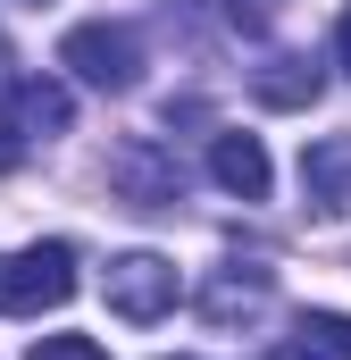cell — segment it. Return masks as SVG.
I'll use <instances>...</instances> for the list:
<instances>
[{"instance_id": "cell-1", "label": "cell", "mask_w": 351, "mask_h": 360, "mask_svg": "<svg viewBox=\"0 0 351 360\" xmlns=\"http://www.w3.org/2000/svg\"><path fill=\"white\" fill-rule=\"evenodd\" d=\"M59 68H67L76 84H92V92H134L143 84V34L92 17V25H76V34L59 42Z\"/></svg>"}, {"instance_id": "cell-2", "label": "cell", "mask_w": 351, "mask_h": 360, "mask_svg": "<svg viewBox=\"0 0 351 360\" xmlns=\"http://www.w3.org/2000/svg\"><path fill=\"white\" fill-rule=\"evenodd\" d=\"M67 117H76V101H67L59 76H17V84L0 92V168H17L51 134H67Z\"/></svg>"}, {"instance_id": "cell-3", "label": "cell", "mask_w": 351, "mask_h": 360, "mask_svg": "<svg viewBox=\"0 0 351 360\" xmlns=\"http://www.w3.org/2000/svg\"><path fill=\"white\" fill-rule=\"evenodd\" d=\"M76 293V252L67 243H25L0 260V319H42Z\"/></svg>"}, {"instance_id": "cell-4", "label": "cell", "mask_w": 351, "mask_h": 360, "mask_svg": "<svg viewBox=\"0 0 351 360\" xmlns=\"http://www.w3.org/2000/svg\"><path fill=\"white\" fill-rule=\"evenodd\" d=\"M100 293H109L117 319L151 327V319H168L176 302H184V276H176V260H159V252H126V260H109Z\"/></svg>"}, {"instance_id": "cell-5", "label": "cell", "mask_w": 351, "mask_h": 360, "mask_svg": "<svg viewBox=\"0 0 351 360\" xmlns=\"http://www.w3.org/2000/svg\"><path fill=\"white\" fill-rule=\"evenodd\" d=\"M109 184H117L134 210H176V201H184V160H176L168 143L134 134V143L109 151Z\"/></svg>"}, {"instance_id": "cell-6", "label": "cell", "mask_w": 351, "mask_h": 360, "mask_svg": "<svg viewBox=\"0 0 351 360\" xmlns=\"http://www.w3.org/2000/svg\"><path fill=\"white\" fill-rule=\"evenodd\" d=\"M209 184H218V193H234V201H267L276 168H267L260 134H209Z\"/></svg>"}, {"instance_id": "cell-7", "label": "cell", "mask_w": 351, "mask_h": 360, "mask_svg": "<svg viewBox=\"0 0 351 360\" xmlns=\"http://www.w3.org/2000/svg\"><path fill=\"white\" fill-rule=\"evenodd\" d=\"M318 92H326V76H318L310 51H276V59L251 68V101H260V109H310Z\"/></svg>"}, {"instance_id": "cell-8", "label": "cell", "mask_w": 351, "mask_h": 360, "mask_svg": "<svg viewBox=\"0 0 351 360\" xmlns=\"http://www.w3.org/2000/svg\"><path fill=\"white\" fill-rule=\"evenodd\" d=\"M301 193H310L318 218H343L351 210V134H326V143L301 151Z\"/></svg>"}, {"instance_id": "cell-9", "label": "cell", "mask_w": 351, "mask_h": 360, "mask_svg": "<svg viewBox=\"0 0 351 360\" xmlns=\"http://www.w3.org/2000/svg\"><path fill=\"white\" fill-rule=\"evenodd\" d=\"M267 285H276L267 269H243V260H234V269L201 293V310H209V319H251V310H267Z\"/></svg>"}, {"instance_id": "cell-10", "label": "cell", "mask_w": 351, "mask_h": 360, "mask_svg": "<svg viewBox=\"0 0 351 360\" xmlns=\"http://www.w3.org/2000/svg\"><path fill=\"white\" fill-rule=\"evenodd\" d=\"M293 335H301L293 352H310V360H351V319L343 310H301Z\"/></svg>"}, {"instance_id": "cell-11", "label": "cell", "mask_w": 351, "mask_h": 360, "mask_svg": "<svg viewBox=\"0 0 351 360\" xmlns=\"http://www.w3.org/2000/svg\"><path fill=\"white\" fill-rule=\"evenodd\" d=\"M25 360H109V352H100L92 335H42V344H34Z\"/></svg>"}, {"instance_id": "cell-12", "label": "cell", "mask_w": 351, "mask_h": 360, "mask_svg": "<svg viewBox=\"0 0 351 360\" xmlns=\"http://www.w3.org/2000/svg\"><path fill=\"white\" fill-rule=\"evenodd\" d=\"M335 59H343V76H351V8L335 17Z\"/></svg>"}, {"instance_id": "cell-13", "label": "cell", "mask_w": 351, "mask_h": 360, "mask_svg": "<svg viewBox=\"0 0 351 360\" xmlns=\"http://www.w3.org/2000/svg\"><path fill=\"white\" fill-rule=\"evenodd\" d=\"M267 360H310V352H267Z\"/></svg>"}]
</instances>
